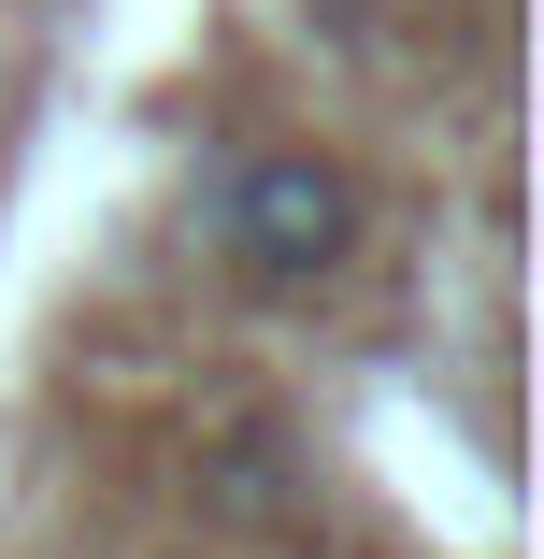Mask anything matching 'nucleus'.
Returning <instances> with one entry per match:
<instances>
[{"instance_id": "1", "label": "nucleus", "mask_w": 544, "mask_h": 559, "mask_svg": "<svg viewBox=\"0 0 544 559\" xmlns=\"http://www.w3.org/2000/svg\"><path fill=\"white\" fill-rule=\"evenodd\" d=\"M215 230H230V259L258 287H315V273L359 245V187L315 158V144H258L230 173V201H215Z\"/></svg>"}]
</instances>
